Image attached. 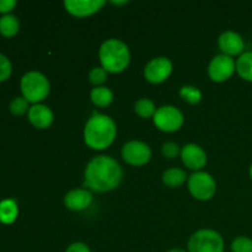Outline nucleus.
Listing matches in <instances>:
<instances>
[{
	"instance_id": "obj_11",
	"label": "nucleus",
	"mask_w": 252,
	"mask_h": 252,
	"mask_svg": "<svg viewBox=\"0 0 252 252\" xmlns=\"http://www.w3.org/2000/svg\"><path fill=\"white\" fill-rule=\"evenodd\" d=\"M106 2L103 0H66L65 10L76 17H85L97 12Z\"/></svg>"
},
{
	"instance_id": "obj_1",
	"label": "nucleus",
	"mask_w": 252,
	"mask_h": 252,
	"mask_svg": "<svg viewBox=\"0 0 252 252\" xmlns=\"http://www.w3.org/2000/svg\"><path fill=\"white\" fill-rule=\"evenodd\" d=\"M84 177V186L89 187L91 191L102 193L112 191L121 184L123 171L113 158L100 155L89 161Z\"/></svg>"
},
{
	"instance_id": "obj_3",
	"label": "nucleus",
	"mask_w": 252,
	"mask_h": 252,
	"mask_svg": "<svg viewBox=\"0 0 252 252\" xmlns=\"http://www.w3.org/2000/svg\"><path fill=\"white\" fill-rule=\"evenodd\" d=\"M98 57L102 68L107 73H122L130 62L129 48L125 42L111 38L103 42L98 51Z\"/></svg>"
},
{
	"instance_id": "obj_23",
	"label": "nucleus",
	"mask_w": 252,
	"mask_h": 252,
	"mask_svg": "<svg viewBox=\"0 0 252 252\" xmlns=\"http://www.w3.org/2000/svg\"><path fill=\"white\" fill-rule=\"evenodd\" d=\"M29 101L25 97H15L14 100L10 102V112L14 116H22L26 112H29Z\"/></svg>"
},
{
	"instance_id": "obj_29",
	"label": "nucleus",
	"mask_w": 252,
	"mask_h": 252,
	"mask_svg": "<svg viewBox=\"0 0 252 252\" xmlns=\"http://www.w3.org/2000/svg\"><path fill=\"white\" fill-rule=\"evenodd\" d=\"M65 252H91L89 246L84 243H74L68 246Z\"/></svg>"
},
{
	"instance_id": "obj_10",
	"label": "nucleus",
	"mask_w": 252,
	"mask_h": 252,
	"mask_svg": "<svg viewBox=\"0 0 252 252\" xmlns=\"http://www.w3.org/2000/svg\"><path fill=\"white\" fill-rule=\"evenodd\" d=\"M172 63L169 58L158 57L152 59L144 68V76L149 83L161 84L171 75Z\"/></svg>"
},
{
	"instance_id": "obj_18",
	"label": "nucleus",
	"mask_w": 252,
	"mask_h": 252,
	"mask_svg": "<svg viewBox=\"0 0 252 252\" xmlns=\"http://www.w3.org/2000/svg\"><path fill=\"white\" fill-rule=\"evenodd\" d=\"M19 30L20 22L15 15L7 14L0 17V34L4 37H14Z\"/></svg>"
},
{
	"instance_id": "obj_5",
	"label": "nucleus",
	"mask_w": 252,
	"mask_h": 252,
	"mask_svg": "<svg viewBox=\"0 0 252 252\" xmlns=\"http://www.w3.org/2000/svg\"><path fill=\"white\" fill-rule=\"evenodd\" d=\"M224 240L219 233L202 229L192 234L189 240V252H223Z\"/></svg>"
},
{
	"instance_id": "obj_24",
	"label": "nucleus",
	"mask_w": 252,
	"mask_h": 252,
	"mask_svg": "<svg viewBox=\"0 0 252 252\" xmlns=\"http://www.w3.org/2000/svg\"><path fill=\"white\" fill-rule=\"evenodd\" d=\"M233 252H252V240L248 236H239L231 243Z\"/></svg>"
},
{
	"instance_id": "obj_13",
	"label": "nucleus",
	"mask_w": 252,
	"mask_h": 252,
	"mask_svg": "<svg viewBox=\"0 0 252 252\" xmlns=\"http://www.w3.org/2000/svg\"><path fill=\"white\" fill-rule=\"evenodd\" d=\"M218 46L223 54L228 57L239 56L244 53L245 49V42L243 37L234 31H225L219 36Z\"/></svg>"
},
{
	"instance_id": "obj_21",
	"label": "nucleus",
	"mask_w": 252,
	"mask_h": 252,
	"mask_svg": "<svg viewBox=\"0 0 252 252\" xmlns=\"http://www.w3.org/2000/svg\"><path fill=\"white\" fill-rule=\"evenodd\" d=\"M134 111L139 117L142 118H152L154 117L157 108H155L154 102L149 98H140L135 102Z\"/></svg>"
},
{
	"instance_id": "obj_22",
	"label": "nucleus",
	"mask_w": 252,
	"mask_h": 252,
	"mask_svg": "<svg viewBox=\"0 0 252 252\" xmlns=\"http://www.w3.org/2000/svg\"><path fill=\"white\" fill-rule=\"evenodd\" d=\"M180 96H181V98H184L185 101L191 103V105H197V103L201 102L202 100V93L199 91V89L191 85L182 86L181 90H180Z\"/></svg>"
},
{
	"instance_id": "obj_6",
	"label": "nucleus",
	"mask_w": 252,
	"mask_h": 252,
	"mask_svg": "<svg viewBox=\"0 0 252 252\" xmlns=\"http://www.w3.org/2000/svg\"><path fill=\"white\" fill-rule=\"evenodd\" d=\"M189 193L199 201H208L217 191V184L213 177L204 171H196L189 179Z\"/></svg>"
},
{
	"instance_id": "obj_4",
	"label": "nucleus",
	"mask_w": 252,
	"mask_h": 252,
	"mask_svg": "<svg viewBox=\"0 0 252 252\" xmlns=\"http://www.w3.org/2000/svg\"><path fill=\"white\" fill-rule=\"evenodd\" d=\"M49 88L48 79L39 71H29L22 76L20 83L22 97L33 105H37L48 96Z\"/></svg>"
},
{
	"instance_id": "obj_16",
	"label": "nucleus",
	"mask_w": 252,
	"mask_h": 252,
	"mask_svg": "<svg viewBox=\"0 0 252 252\" xmlns=\"http://www.w3.org/2000/svg\"><path fill=\"white\" fill-rule=\"evenodd\" d=\"M19 216V207L14 199H4L0 202V221L2 224H12Z\"/></svg>"
},
{
	"instance_id": "obj_9",
	"label": "nucleus",
	"mask_w": 252,
	"mask_h": 252,
	"mask_svg": "<svg viewBox=\"0 0 252 252\" xmlns=\"http://www.w3.org/2000/svg\"><path fill=\"white\" fill-rule=\"evenodd\" d=\"M235 70L236 63L234 59L221 53L211 61L208 66V75L216 83H223L228 80Z\"/></svg>"
},
{
	"instance_id": "obj_8",
	"label": "nucleus",
	"mask_w": 252,
	"mask_h": 252,
	"mask_svg": "<svg viewBox=\"0 0 252 252\" xmlns=\"http://www.w3.org/2000/svg\"><path fill=\"white\" fill-rule=\"evenodd\" d=\"M122 158L127 164L133 166H143L152 159V150L145 143L132 140L123 145Z\"/></svg>"
},
{
	"instance_id": "obj_7",
	"label": "nucleus",
	"mask_w": 252,
	"mask_h": 252,
	"mask_svg": "<svg viewBox=\"0 0 252 252\" xmlns=\"http://www.w3.org/2000/svg\"><path fill=\"white\" fill-rule=\"evenodd\" d=\"M154 125L158 129L166 133H172L179 130L184 125V115L179 108L174 106H162L155 112Z\"/></svg>"
},
{
	"instance_id": "obj_28",
	"label": "nucleus",
	"mask_w": 252,
	"mask_h": 252,
	"mask_svg": "<svg viewBox=\"0 0 252 252\" xmlns=\"http://www.w3.org/2000/svg\"><path fill=\"white\" fill-rule=\"evenodd\" d=\"M16 6L15 0H0V14L7 15Z\"/></svg>"
},
{
	"instance_id": "obj_26",
	"label": "nucleus",
	"mask_w": 252,
	"mask_h": 252,
	"mask_svg": "<svg viewBox=\"0 0 252 252\" xmlns=\"http://www.w3.org/2000/svg\"><path fill=\"white\" fill-rule=\"evenodd\" d=\"M12 73L11 62L5 57L4 54L0 53V83L7 80Z\"/></svg>"
},
{
	"instance_id": "obj_31",
	"label": "nucleus",
	"mask_w": 252,
	"mask_h": 252,
	"mask_svg": "<svg viewBox=\"0 0 252 252\" xmlns=\"http://www.w3.org/2000/svg\"><path fill=\"white\" fill-rule=\"evenodd\" d=\"M167 252H186V251L182 250V249H172V250H170Z\"/></svg>"
},
{
	"instance_id": "obj_25",
	"label": "nucleus",
	"mask_w": 252,
	"mask_h": 252,
	"mask_svg": "<svg viewBox=\"0 0 252 252\" xmlns=\"http://www.w3.org/2000/svg\"><path fill=\"white\" fill-rule=\"evenodd\" d=\"M89 80L97 88L107 80V71L103 68H93L89 73Z\"/></svg>"
},
{
	"instance_id": "obj_12",
	"label": "nucleus",
	"mask_w": 252,
	"mask_h": 252,
	"mask_svg": "<svg viewBox=\"0 0 252 252\" xmlns=\"http://www.w3.org/2000/svg\"><path fill=\"white\" fill-rule=\"evenodd\" d=\"M181 159L186 167L199 171L207 164V154L199 145L187 144L181 149Z\"/></svg>"
},
{
	"instance_id": "obj_32",
	"label": "nucleus",
	"mask_w": 252,
	"mask_h": 252,
	"mask_svg": "<svg viewBox=\"0 0 252 252\" xmlns=\"http://www.w3.org/2000/svg\"><path fill=\"white\" fill-rule=\"evenodd\" d=\"M250 177H251V180H252V165L250 166Z\"/></svg>"
},
{
	"instance_id": "obj_14",
	"label": "nucleus",
	"mask_w": 252,
	"mask_h": 252,
	"mask_svg": "<svg viewBox=\"0 0 252 252\" xmlns=\"http://www.w3.org/2000/svg\"><path fill=\"white\" fill-rule=\"evenodd\" d=\"M93 202V193L89 189H76L68 192L64 197V204L68 209L80 212L88 208Z\"/></svg>"
},
{
	"instance_id": "obj_17",
	"label": "nucleus",
	"mask_w": 252,
	"mask_h": 252,
	"mask_svg": "<svg viewBox=\"0 0 252 252\" xmlns=\"http://www.w3.org/2000/svg\"><path fill=\"white\" fill-rule=\"evenodd\" d=\"M90 98L93 103L97 107H107L113 101V93L105 86H97L93 89L90 94Z\"/></svg>"
},
{
	"instance_id": "obj_19",
	"label": "nucleus",
	"mask_w": 252,
	"mask_h": 252,
	"mask_svg": "<svg viewBox=\"0 0 252 252\" xmlns=\"http://www.w3.org/2000/svg\"><path fill=\"white\" fill-rule=\"evenodd\" d=\"M186 177L187 175L184 170L179 169V167H172L162 174V182L171 189H176L185 184Z\"/></svg>"
},
{
	"instance_id": "obj_15",
	"label": "nucleus",
	"mask_w": 252,
	"mask_h": 252,
	"mask_svg": "<svg viewBox=\"0 0 252 252\" xmlns=\"http://www.w3.org/2000/svg\"><path fill=\"white\" fill-rule=\"evenodd\" d=\"M29 121L33 127L46 129V128L51 127V125L53 123V112L46 105L37 103V105L30 107Z\"/></svg>"
},
{
	"instance_id": "obj_20",
	"label": "nucleus",
	"mask_w": 252,
	"mask_h": 252,
	"mask_svg": "<svg viewBox=\"0 0 252 252\" xmlns=\"http://www.w3.org/2000/svg\"><path fill=\"white\" fill-rule=\"evenodd\" d=\"M236 71L246 81H252V52H245L236 61Z\"/></svg>"
},
{
	"instance_id": "obj_27",
	"label": "nucleus",
	"mask_w": 252,
	"mask_h": 252,
	"mask_svg": "<svg viewBox=\"0 0 252 252\" xmlns=\"http://www.w3.org/2000/svg\"><path fill=\"white\" fill-rule=\"evenodd\" d=\"M161 153L167 159H175L177 155H181V149L176 143H165L161 148Z\"/></svg>"
},
{
	"instance_id": "obj_30",
	"label": "nucleus",
	"mask_w": 252,
	"mask_h": 252,
	"mask_svg": "<svg viewBox=\"0 0 252 252\" xmlns=\"http://www.w3.org/2000/svg\"><path fill=\"white\" fill-rule=\"evenodd\" d=\"M112 2L113 5H125V4H127L128 1H111Z\"/></svg>"
},
{
	"instance_id": "obj_2",
	"label": "nucleus",
	"mask_w": 252,
	"mask_h": 252,
	"mask_svg": "<svg viewBox=\"0 0 252 252\" xmlns=\"http://www.w3.org/2000/svg\"><path fill=\"white\" fill-rule=\"evenodd\" d=\"M117 127L111 117L95 111L84 128V140L94 150H105L115 142Z\"/></svg>"
}]
</instances>
